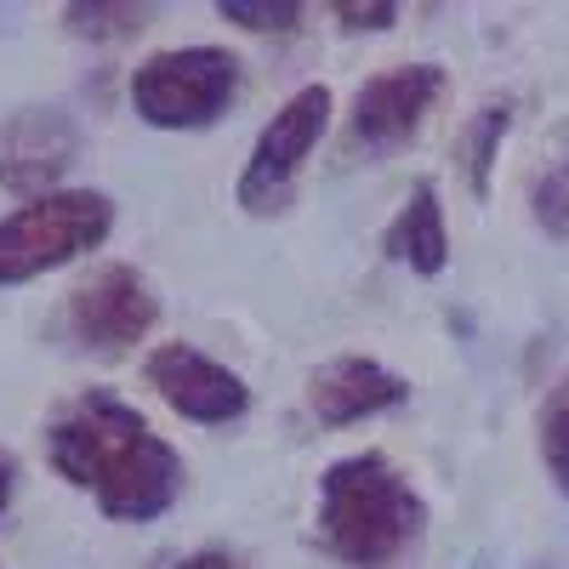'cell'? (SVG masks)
Here are the masks:
<instances>
[{"instance_id":"obj_1","label":"cell","mask_w":569,"mask_h":569,"mask_svg":"<svg viewBox=\"0 0 569 569\" xmlns=\"http://www.w3.org/2000/svg\"><path fill=\"white\" fill-rule=\"evenodd\" d=\"M46 456L69 485L91 490L109 518H160L182 490L177 450L114 393L91 388L46 427Z\"/></svg>"},{"instance_id":"obj_2","label":"cell","mask_w":569,"mask_h":569,"mask_svg":"<svg viewBox=\"0 0 569 569\" xmlns=\"http://www.w3.org/2000/svg\"><path fill=\"white\" fill-rule=\"evenodd\" d=\"M427 525V507L388 456H342L319 479V541L348 569H393Z\"/></svg>"},{"instance_id":"obj_3","label":"cell","mask_w":569,"mask_h":569,"mask_svg":"<svg viewBox=\"0 0 569 569\" xmlns=\"http://www.w3.org/2000/svg\"><path fill=\"white\" fill-rule=\"evenodd\" d=\"M114 206L91 188H74V194H46L23 211H12L0 222V284L34 279L46 268H63L80 251H98L109 240Z\"/></svg>"},{"instance_id":"obj_4","label":"cell","mask_w":569,"mask_h":569,"mask_svg":"<svg viewBox=\"0 0 569 569\" xmlns=\"http://www.w3.org/2000/svg\"><path fill=\"white\" fill-rule=\"evenodd\" d=\"M233 86H240V63L222 46H177V52H154L131 74V103L149 126L188 131L206 126L228 109Z\"/></svg>"},{"instance_id":"obj_5","label":"cell","mask_w":569,"mask_h":569,"mask_svg":"<svg viewBox=\"0 0 569 569\" xmlns=\"http://www.w3.org/2000/svg\"><path fill=\"white\" fill-rule=\"evenodd\" d=\"M325 120H330V91H325V86H302L297 98L262 126L257 149H251V166H246V177H240V206H246V211H279V206H284V194H291V177H297V166L308 160V149L319 142Z\"/></svg>"},{"instance_id":"obj_6","label":"cell","mask_w":569,"mask_h":569,"mask_svg":"<svg viewBox=\"0 0 569 569\" xmlns=\"http://www.w3.org/2000/svg\"><path fill=\"white\" fill-rule=\"evenodd\" d=\"M439 91H445L439 63H405V69L365 80L359 98H353V120H348V149L388 154L399 142H410L421 131L427 109L439 103Z\"/></svg>"},{"instance_id":"obj_7","label":"cell","mask_w":569,"mask_h":569,"mask_svg":"<svg viewBox=\"0 0 569 569\" xmlns=\"http://www.w3.org/2000/svg\"><path fill=\"white\" fill-rule=\"evenodd\" d=\"M160 319V302L149 291V279L126 262H109L98 268L80 291L69 297V325L86 348H103V353H120L131 342H142Z\"/></svg>"},{"instance_id":"obj_8","label":"cell","mask_w":569,"mask_h":569,"mask_svg":"<svg viewBox=\"0 0 569 569\" xmlns=\"http://www.w3.org/2000/svg\"><path fill=\"white\" fill-rule=\"evenodd\" d=\"M74 154L80 137L63 109H18L0 126V188L46 200V188L74 166Z\"/></svg>"},{"instance_id":"obj_9","label":"cell","mask_w":569,"mask_h":569,"mask_svg":"<svg viewBox=\"0 0 569 569\" xmlns=\"http://www.w3.org/2000/svg\"><path fill=\"white\" fill-rule=\"evenodd\" d=\"M149 382L188 421H233L251 405L240 376H233L228 365H217V359H206L200 348H188V342H171L149 359Z\"/></svg>"},{"instance_id":"obj_10","label":"cell","mask_w":569,"mask_h":569,"mask_svg":"<svg viewBox=\"0 0 569 569\" xmlns=\"http://www.w3.org/2000/svg\"><path fill=\"white\" fill-rule=\"evenodd\" d=\"M410 399V382L393 370H382L376 359H330L319 376H313V388H308V405L319 421L330 427H348V421H365V416H382L393 405Z\"/></svg>"},{"instance_id":"obj_11","label":"cell","mask_w":569,"mask_h":569,"mask_svg":"<svg viewBox=\"0 0 569 569\" xmlns=\"http://www.w3.org/2000/svg\"><path fill=\"white\" fill-rule=\"evenodd\" d=\"M388 251L399 262H410L416 273H439L450 262V233H445V206H439V188L433 182H416L405 211L388 228Z\"/></svg>"},{"instance_id":"obj_12","label":"cell","mask_w":569,"mask_h":569,"mask_svg":"<svg viewBox=\"0 0 569 569\" xmlns=\"http://www.w3.org/2000/svg\"><path fill=\"white\" fill-rule=\"evenodd\" d=\"M507 131H512V98H496V103H485L479 114H472V126L456 142V160H461V171H467L479 200L490 194V166H496V149H501Z\"/></svg>"},{"instance_id":"obj_13","label":"cell","mask_w":569,"mask_h":569,"mask_svg":"<svg viewBox=\"0 0 569 569\" xmlns=\"http://www.w3.org/2000/svg\"><path fill=\"white\" fill-rule=\"evenodd\" d=\"M530 206H536V222L552 233V240H569V154L552 160V166L536 177Z\"/></svg>"},{"instance_id":"obj_14","label":"cell","mask_w":569,"mask_h":569,"mask_svg":"<svg viewBox=\"0 0 569 569\" xmlns=\"http://www.w3.org/2000/svg\"><path fill=\"white\" fill-rule=\"evenodd\" d=\"M541 456H547V467H552V479L569 490V382L547 399V410H541Z\"/></svg>"},{"instance_id":"obj_15","label":"cell","mask_w":569,"mask_h":569,"mask_svg":"<svg viewBox=\"0 0 569 569\" xmlns=\"http://www.w3.org/2000/svg\"><path fill=\"white\" fill-rule=\"evenodd\" d=\"M228 23H246V29H297L302 7H291V0H222L217 7Z\"/></svg>"},{"instance_id":"obj_16","label":"cell","mask_w":569,"mask_h":569,"mask_svg":"<svg viewBox=\"0 0 569 569\" xmlns=\"http://www.w3.org/2000/svg\"><path fill=\"white\" fill-rule=\"evenodd\" d=\"M74 34H126L142 23V7H69Z\"/></svg>"},{"instance_id":"obj_17","label":"cell","mask_w":569,"mask_h":569,"mask_svg":"<svg viewBox=\"0 0 569 569\" xmlns=\"http://www.w3.org/2000/svg\"><path fill=\"white\" fill-rule=\"evenodd\" d=\"M337 18H342L348 29H388V23L399 18V7H353V0H342Z\"/></svg>"},{"instance_id":"obj_18","label":"cell","mask_w":569,"mask_h":569,"mask_svg":"<svg viewBox=\"0 0 569 569\" xmlns=\"http://www.w3.org/2000/svg\"><path fill=\"white\" fill-rule=\"evenodd\" d=\"M177 569H240V558H233L228 547H206V552H194V558H182Z\"/></svg>"},{"instance_id":"obj_19","label":"cell","mask_w":569,"mask_h":569,"mask_svg":"<svg viewBox=\"0 0 569 569\" xmlns=\"http://www.w3.org/2000/svg\"><path fill=\"white\" fill-rule=\"evenodd\" d=\"M12 501V456H0V512Z\"/></svg>"}]
</instances>
